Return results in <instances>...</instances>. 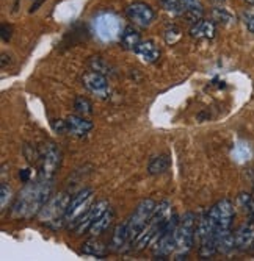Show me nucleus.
Wrapping results in <instances>:
<instances>
[{"label": "nucleus", "mask_w": 254, "mask_h": 261, "mask_svg": "<svg viewBox=\"0 0 254 261\" xmlns=\"http://www.w3.org/2000/svg\"><path fill=\"white\" fill-rule=\"evenodd\" d=\"M127 243H129V231H127V221H126L114 228L113 236H111V243H110V249L113 252H121Z\"/></svg>", "instance_id": "nucleus-18"}, {"label": "nucleus", "mask_w": 254, "mask_h": 261, "mask_svg": "<svg viewBox=\"0 0 254 261\" xmlns=\"http://www.w3.org/2000/svg\"><path fill=\"white\" fill-rule=\"evenodd\" d=\"M212 20L215 23H221V25H227L234 20V16L230 14L226 8H221V7H217L212 10Z\"/></svg>", "instance_id": "nucleus-23"}, {"label": "nucleus", "mask_w": 254, "mask_h": 261, "mask_svg": "<svg viewBox=\"0 0 254 261\" xmlns=\"http://www.w3.org/2000/svg\"><path fill=\"white\" fill-rule=\"evenodd\" d=\"M157 203L152 199H145L138 203L127 219V231H129V243H133L136 240V236L143 231V228L148 225L149 219L154 215Z\"/></svg>", "instance_id": "nucleus-6"}, {"label": "nucleus", "mask_w": 254, "mask_h": 261, "mask_svg": "<svg viewBox=\"0 0 254 261\" xmlns=\"http://www.w3.org/2000/svg\"><path fill=\"white\" fill-rule=\"evenodd\" d=\"M88 64H89L91 69L98 70V72H101V74H107L108 69H110V66L107 64V61L104 58H101V57H93V58L89 60Z\"/></svg>", "instance_id": "nucleus-29"}, {"label": "nucleus", "mask_w": 254, "mask_h": 261, "mask_svg": "<svg viewBox=\"0 0 254 261\" xmlns=\"http://www.w3.org/2000/svg\"><path fill=\"white\" fill-rule=\"evenodd\" d=\"M182 8H183V16H186L192 23H196L198 20L202 19L204 8L201 0H179Z\"/></svg>", "instance_id": "nucleus-17"}, {"label": "nucleus", "mask_w": 254, "mask_h": 261, "mask_svg": "<svg viewBox=\"0 0 254 261\" xmlns=\"http://www.w3.org/2000/svg\"><path fill=\"white\" fill-rule=\"evenodd\" d=\"M126 16L140 27H149L155 19L154 10L145 2H133L126 8Z\"/></svg>", "instance_id": "nucleus-12"}, {"label": "nucleus", "mask_w": 254, "mask_h": 261, "mask_svg": "<svg viewBox=\"0 0 254 261\" xmlns=\"http://www.w3.org/2000/svg\"><path fill=\"white\" fill-rule=\"evenodd\" d=\"M234 216H236V210H234L233 202L229 199L218 200L209 211H207V218H209V222L212 224L215 230V234L218 231L230 230L234 222Z\"/></svg>", "instance_id": "nucleus-7"}, {"label": "nucleus", "mask_w": 254, "mask_h": 261, "mask_svg": "<svg viewBox=\"0 0 254 261\" xmlns=\"http://www.w3.org/2000/svg\"><path fill=\"white\" fill-rule=\"evenodd\" d=\"M82 253L101 258V256H104L107 253V247L104 246V243H101L98 240H89L82 246Z\"/></svg>", "instance_id": "nucleus-22"}, {"label": "nucleus", "mask_w": 254, "mask_h": 261, "mask_svg": "<svg viewBox=\"0 0 254 261\" xmlns=\"http://www.w3.org/2000/svg\"><path fill=\"white\" fill-rule=\"evenodd\" d=\"M171 166V161L167 155H158V156H154L148 166V171L151 175H157V174H164L170 169Z\"/></svg>", "instance_id": "nucleus-21"}, {"label": "nucleus", "mask_w": 254, "mask_h": 261, "mask_svg": "<svg viewBox=\"0 0 254 261\" xmlns=\"http://www.w3.org/2000/svg\"><path fill=\"white\" fill-rule=\"evenodd\" d=\"M251 213L254 215V196H252V199H251Z\"/></svg>", "instance_id": "nucleus-33"}, {"label": "nucleus", "mask_w": 254, "mask_h": 261, "mask_svg": "<svg viewBox=\"0 0 254 261\" xmlns=\"http://www.w3.org/2000/svg\"><path fill=\"white\" fill-rule=\"evenodd\" d=\"M108 208H110V203L107 200H98L96 203H93L86 210V213L71 227V230H74L76 234H82L83 231H86L91 227V224L98 221L99 216H102Z\"/></svg>", "instance_id": "nucleus-11"}, {"label": "nucleus", "mask_w": 254, "mask_h": 261, "mask_svg": "<svg viewBox=\"0 0 254 261\" xmlns=\"http://www.w3.org/2000/svg\"><path fill=\"white\" fill-rule=\"evenodd\" d=\"M52 180L39 178L36 181H29L20 193L16 196L11 206V218L14 219H32L39 215L42 206L51 200Z\"/></svg>", "instance_id": "nucleus-1"}, {"label": "nucleus", "mask_w": 254, "mask_h": 261, "mask_svg": "<svg viewBox=\"0 0 254 261\" xmlns=\"http://www.w3.org/2000/svg\"><path fill=\"white\" fill-rule=\"evenodd\" d=\"M91 200H93V189L85 188L77 194L73 196L71 202H69L66 216H64V225L71 230V227L85 215L86 210L91 206Z\"/></svg>", "instance_id": "nucleus-8"}, {"label": "nucleus", "mask_w": 254, "mask_h": 261, "mask_svg": "<svg viewBox=\"0 0 254 261\" xmlns=\"http://www.w3.org/2000/svg\"><path fill=\"white\" fill-rule=\"evenodd\" d=\"M10 38H11V27L7 25V23H4V25H2V39L7 42Z\"/></svg>", "instance_id": "nucleus-31"}, {"label": "nucleus", "mask_w": 254, "mask_h": 261, "mask_svg": "<svg viewBox=\"0 0 254 261\" xmlns=\"http://www.w3.org/2000/svg\"><path fill=\"white\" fill-rule=\"evenodd\" d=\"M243 20H245V25L249 30V33H254V7L243 13Z\"/></svg>", "instance_id": "nucleus-30"}, {"label": "nucleus", "mask_w": 254, "mask_h": 261, "mask_svg": "<svg viewBox=\"0 0 254 261\" xmlns=\"http://www.w3.org/2000/svg\"><path fill=\"white\" fill-rule=\"evenodd\" d=\"M171 203L168 200H161L155 210H154V215L149 219L148 225L143 228V231L136 236V240L132 243L135 247V250H143L145 247H148L151 243H154V240L158 236V233L164 230L165 224L168 222V219L171 218Z\"/></svg>", "instance_id": "nucleus-2"}, {"label": "nucleus", "mask_w": 254, "mask_h": 261, "mask_svg": "<svg viewBox=\"0 0 254 261\" xmlns=\"http://www.w3.org/2000/svg\"><path fill=\"white\" fill-rule=\"evenodd\" d=\"M190 35L198 39H214L217 35V23L214 20H198L190 29Z\"/></svg>", "instance_id": "nucleus-16"}, {"label": "nucleus", "mask_w": 254, "mask_h": 261, "mask_svg": "<svg viewBox=\"0 0 254 261\" xmlns=\"http://www.w3.org/2000/svg\"><path fill=\"white\" fill-rule=\"evenodd\" d=\"M113 219H114V211L111 208H108L102 216H99L98 221H95L93 224H91V227L88 228L89 234L91 236H99V234H102L111 225Z\"/></svg>", "instance_id": "nucleus-19"}, {"label": "nucleus", "mask_w": 254, "mask_h": 261, "mask_svg": "<svg viewBox=\"0 0 254 261\" xmlns=\"http://www.w3.org/2000/svg\"><path fill=\"white\" fill-rule=\"evenodd\" d=\"M233 156L239 163L248 161L249 156H251V150H249L248 144H243V142H237V144L234 146V149H233Z\"/></svg>", "instance_id": "nucleus-26"}, {"label": "nucleus", "mask_w": 254, "mask_h": 261, "mask_svg": "<svg viewBox=\"0 0 254 261\" xmlns=\"http://www.w3.org/2000/svg\"><path fill=\"white\" fill-rule=\"evenodd\" d=\"M74 108H76V113H77L79 116H83V117L93 114V103H91V102H89L86 97H83V96H80V97L76 99Z\"/></svg>", "instance_id": "nucleus-24"}, {"label": "nucleus", "mask_w": 254, "mask_h": 261, "mask_svg": "<svg viewBox=\"0 0 254 261\" xmlns=\"http://www.w3.org/2000/svg\"><path fill=\"white\" fill-rule=\"evenodd\" d=\"M164 36H165V42H167L168 45H174L176 42L180 41V38H182V30H180L177 25H170V27L165 30Z\"/></svg>", "instance_id": "nucleus-27"}, {"label": "nucleus", "mask_w": 254, "mask_h": 261, "mask_svg": "<svg viewBox=\"0 0 254 261\" xmlns=\"http://www.w3.org/2000/svg\"><path fill=\"white\" fill-rule=\"evenodd\" d=\"M133 52L136 54L138 58H140L146 64H152V63H155L160 58V49H158V45L154 41H151V39L142 41L140 44L136 45V49Z\"/></svg>", "instance_id": "nucleus-14"}, {"label": "nucleus", "mask_w": 254, "mask_h": 261, "mask_svg": "<svg viewBox=\"0 0 254 261\" xmlns=\"http://www.w3.org/2000/svg\"><path fill=\"white\" fill-rule=\"evenodd\" d=\"M217 2H224V0H217Z\"/></svg>", "instance_id": "nucleus-35"}, {"label": "nucleus", "mask_w": 254, "mask_h": 261, "mask_svg": "<svg viewBox=\"0 0 254 261\" xmlns=\"http://www.w3.org/2000/svg\"><path fill=\"white\" fill-rule=\"evenodd\" d=\"M82 85L91 94H95L99 99H107L110 94V85L105 74H101L98 70H88L82 77Z\"/></svg>", "instance_id": "nucleus-10"}, {"label": "nucleus", "mask_w": 254, "mask_h": 261, "mask_svg": "<svg viewBox=\"0 0 254 261\" xmlns=\"http://www.w3.org/2000/svg\"><path fill=\"white\" fill-rule=\"evenodd\" d=\"M64 121H66V132L73 136H77V138L85 136L95 127L93 122L85 119L83 116H69Z\"/></svg>", "instance_id": "nucleus-13"}, {"label": "nucleus", "mask_w": 254, "mask_h": 261, "mask_svg": "<svg viewBox=\"0 0 254 261\" xmlns=\"http://www.w3.org/2000/svg\"><path fill=\"white\" fill-rule=\"evenodd\" d=\"M71 196H69L66 191L60 193L58 196H55L54 199H51L48 203L42 206V210L39 211V222L45 224L48 227L57 230L61 225H64V216L69 206V202H71Z\"/></svg>", "instance_id": "nucleus-3"}, {"label": "nucleus", "mask_w": 254, "mask_h": 261, "mask_svg": "<svg viewBox=\"0 0 254 261\" xmlns=\"http://www.w3.org/2000/svg\"><path fill=\"white\" fill-rule=\"evenodd\" d=\"M61 163V152L54 146L49 144L44 147L39 153V178L44 180H54Z\"/></svg>", "instance_id": "nucleus-9"}, {"label": "nucleus", "mask_w": 254, "mask_h": 261, "mask_svg": "<svg viewBox=\"0 0 254 261\" xmlns=\"http://www.w3.org/2000/svg\"><path fill=\"white\" fill-rule=\"evenodd\" d=\"M11 197H13L11 188H10L5 181H2V185H0V206H2V208H0V210H2V211L7 210V206H8Z\"/></svg>", "instance_id": "nucleus-28"}, {"label": "nucleus", "mask_w": 254, "mask_h": 261, "mask_svg": "<svg viewBox=\"0 0 254 261\" xmlns=\"http://www.w3.org/2000/svg\"><path fill=\"white\" fill-rule=\"evenodd\" d=\"M236 240V249L239 250H248L254 246V225L252 224H243L234 231Z\"/></svg>", "instance_id": "nucleus-15"}, {"label": "nucleus", "mask_w": 254, "mask_h": 261, "mask_svg": "<svg viewBox=\"0 0 254 261\" xmlns=\"http://www.w3.org/2000/svg\"><path fill=\"white\" fill-rule=\"evenodd\" d=\"M30 175H32V171H30V169H22V171H19L20 180H22V181H26V183L30 181Z\"/></svg>", "instance_id": "nucleus-32"}, {"label": "nucleus", "mask_w": 254, "mask_h": 261, "mask_svg": "<svg viewBox=\"0 0 254 261\" xmlns=\"http://www.w3.org/2000/svg\"><path fill=\"white\" fill-rule=\"evenodd\" d=\"M196 216L193 213H186L179 218V224L176 227V259H182L195 246L196 238Z\"/></svg>", "instance_id": "nucleus-4"}, {"label": "nucleus", "mask_w": 254, "mask_h": 261, "mask_svg": "<svg viewBox=\"0 0 254 261\" xmlns=\"http://www.w3.org/2000/svg\"><path fill=\"white\" fill-rule=\"evenodd\" d=\"M246 4H249V5H254V0H245Z\"/></svg>", "instance_id": "nucleus-34"}, {"label": "nucleus", "mask_w": 254, "mask_h": 261, "mask_svg": "<svg viewBox=\"0 0 254 261\" xmlns=\"http://www.w3.org/2000/svg\"><path fill=\"white\" fill-rule=\"evenodd\" d=\"M157 2L161 7V10H165L167 13H170L173 16L183 14V8H182L179 0H157Z\"/></svg>", "instance_id": "nucleus-25"}, {"label": "nucleus", "mask_w": 254, "mask_h": 261, "mask_svg": "<svg viewBox=\"0 0 254 261\" xmlns=\"http://www.w3.org/2000/svg\"><path fill=\"white\" fill-rule=\"evenodd\" d=\"M93 30L96 33V36L104 41V42H111L114 39H118L123 33V23L120 20V17L110 13V11H104L99 13L95 20H93Z\"/></svg>", "instance_id": "nucleus-5"}, {"label": "nucleus", "mask_w": 254, "mask_h": 261, "mask_svg": "<svg viewBox=\"0 0 254 261\" xmlns=\"http://www.w3.org/2000/svg\"><path fill=\"white\" fill-rule=\"evenodd\" d=\"M120 41H121L123 49H126V50H135L136 45L142 42V36H140V33H138L132 25H127V27H124V30H123V33L120 36Z\"/></svg>", "instance_id": "nucleus-20"}]
</instances>
